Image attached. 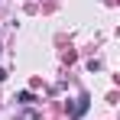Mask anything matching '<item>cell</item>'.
Returning a JSON list of instances; mask_svg holds the SVG:
<instances>
[{
	"label": "cell",
	"mask_w": 120,
	"mask_h": 120,
	"mask_svg": "<svg viewBox=\"0 0 120 120\" xmlns=\"http://www.w3.org/2000/svg\"><path fill=\"white\" fill-rule=\"evenodd\" d=\"M3 78H7V71H3V68H0V81H3Z\"/></svg>",
	"instance_id": "cell-3"
},
{
	"label": "cell",
	"mask_w": 120,
	"mask_h": 120,
	"mask_svg": "<svg viewBox=\"0 0 120 120\" xmlns=\"http://www.w3.org/2000/svg\"><path fill=\"white\" fill-rule=\"evenodd\" d=\"M16 101H20V104H33V94H29V91H20Z\"/></svg>",
	"instance_id": "cell-2"
},
{
	"label": "cell",
	"mask_w": 120,
	"mask_h": 120,
	"mask_svg": "<svg viewBox=\"0 0 120 120\" xmlns=\"http://www.w3.org/2000/svg\"><path fill=\"white\" fill-rule=\"evenodd\" d=\"M88 104H91V98H88V94H81V98H78V104L71 107V114H75V117H81V114L88 110Z\"/></svg>",
	"instance_id": "cell-1"
}]
</instances>
